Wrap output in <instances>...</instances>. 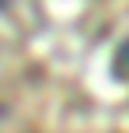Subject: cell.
Listing matches in <instances>:
<instances>
[{"mask_svg":"<svg viewBox=\"0 0 129 133\" xmlns=\"http://www.w3.org/2000/svg\"><path fill=\"white\" fill-rule=\"evenodd\" d=\"M7 4H11V0H0V11H4V7H7Z\"/></svg>","mask_w":129,"mask_h":133,"instance_id":"6da1fadb","label":"cell"}]
</instances>
